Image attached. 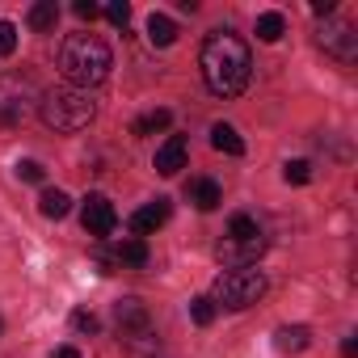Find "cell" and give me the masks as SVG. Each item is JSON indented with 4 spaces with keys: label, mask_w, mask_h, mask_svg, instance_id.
I'll return each mask as SVG.
<instances>
[{
    "label": "cell",
    "mask_w": 358,
    "mask_h": 358,
    "mask_svg": "<svg viewBox=\"0 0 358 358\" xmlns=\"http://www.w3.org/2000/svg\"><path fill=\"white\" fill-rule=\"evenodd\" d=\"M55 358H80V350H76V345H59Z\"/></svg>",
    "instance_id": "83f0119b"
},
{
    "label": "cell",
    "mask_w": 358,
    "mask_h": 358,
    "mask_svg": "<svg viewBox=\"0 0 358 358\" xmlns=\"http://www.w3.org/2000/svg\"><path fill=\"white\" fill-rule=\"evenodd\" d=\"M169 224V203L164 199H156V203H148V207H139L135 215H131V232L135 236H152L156 228H164Z\"/></svg>",
    "instance_id": "9c48e42d"
},
{
    "label": "cell",
    "mask_w": 358,
    "mask_h": 358,
    "mask_svg": "<svg viewBox=\"0 0 358 358\" xmlns=\"http://www.w3.org/2000/svg\"><path fill=\"white\" fill-rule=\"evenodd\" d=\"M199 68H203V80L215 97H241L249 89V76H253L249 43L232 30H211L203 38V51H199Z\"/></svg>",
    "instance_id": "6da1fadb"
},
{
    "label": "cell",
    "mask_w": 358,
    "mask_h": 358,
    "mask_svg": "<svg viewBox=\"0 0 358 358\" xmlns=\"http://www.w3.org/2000/svg\"><path fill=\"white\" fill-rule=\"evenodd\" d=\"M106 17H110V26L127 30V22H131V5H127V0H114V5H106Z\"/></svg>",
    "instance_id": "603a6c76"
},
{
    "label": "cell",
    "mask_w": 358,
    "mask_h": 358,
    "mask_svg": "<svg viewBox=\"0 0 358 358\" xmlns=\"http://www.w3.org/2000/svg\"><path fill=\"white\" fill-rule=\"evenodd\" d=\"M211 148L215 152H228V156H241L245 152V139H241V131L232 122H215L211 127Z\"/></svg>",
    "instance_id": "7c38bea8"
},
{
    "label": "cell",
    "mask_w": 358,
    "mask_h": 358,
    "mask_svg": "<svg viewBox=\"0 0 358 358\" xmlns=\"http://www.w3.org/2000/svg\"><path fill=\"white\" fill-rule=\"evenodd\" d=\"M0 333H5V320H0Z\"/></svg>",
    "instance_id": "f1b7e54d"
},
{
    "label": "cell",
    "mask_w": 358,
    "mask_h": 358,
    "mask_svg": "<svg viewBox=\"0 0 358 358\" xmlns=\"http://www.w3.org/2000/svg\"><path fill=\"white\" fill-rule=\"evenodd\" d=\"M72 9H76V17H85V22H93V17L101 13L97 5H89V0H76V5H72Z\"/></svg>",
    "instance_id": "484cf974"
},
{
    "label": "cell",
    "mask_w": 358,
    "mask_h": 358,
    "mask_svg": "<svg viewBox=\"0 0 358 358\" xmlns=\"http://www.w3.org/2000/svg\"><path fill=\"white\" fill-rule=\"evenodd\" d=\"M55 22H59V9H55V0H38V5L30 9V26H34L38 34L55 30Z\"/></svg>",
    "instance_id": "e0dca14e"
},
{
    "label": "cell",
    "mask_w": 358,
    "mask_h": 358,
    "mask_svg": "<svg viewBox=\"0 0 358 358\" xmlns=\"http://www.w3.org/2000/svg\"><path fill=\"white\" fill-rule=\"evenodd\" d=\"M341 354H345V358H354V354H358V337H354V333L341 341Z\"/></svg>",
    "instance_id": "4316f807"
},
{
    "label": "cell",
    "mask_w": 358,
    "mask_h": 358,
    "mask_svg": "<svg viewBox=\"0 0 358 358\" xmlns=\"http://www.w3.org/2000/svg\"><path fill=\"white\" fill-rule=\"evenodd\" d=\"M110 68H114V55H110V47L97 34H68L64 38V47H59V72L68 76L72 89L89 93L93 85H101L110 76Z\"/></svg>",
    "instance_id": "7a4b0ae2"
},
{
    "label": "cell",
    "mask_w": 358,
    "mask_h": 358,
    "mask_svg": "<svg viewBox=\"0 0 358 358\" xmlns=\"http://www.w3.org/2000/svg\"><path fill=\"white\" fill-rule=\"evenodd\" d=\"M224 241H236V245H245V241H266V232H262V224H257L253 215L236 211V215L228 220V228H224Z\"/></svg>",
    "instance_id": "30bf717a"
},
{
    "label": "cell",
    "mask_w": 358,
    "mask_h": 358,
    "mask_svg": "<svg viewBox=\"0 0 358 358\" xmlns=\"http://www.w3.org/2000/svg\"><path fill=\"white\" fill-rule=\"evenodd\" d=\"M282 177H287L291 186H308V182H312V164H308V160H291V164L282 169Z\"/></svg>",
    "instance_id": "ffe728a7"
},
{
    "label": "cell",
    "mask_w": 358,
    "mask_h": 358,
    "mask_svg": "<svg viewBox=\"0 0 358 358\" xmlns=\"http://www.w3.org/2000/svg\"><path fill=\"white\" fill-rule=\"evenodd\" d=\"M316 43H320L329 55H337L341 64H350V59L358 55V34H354V26H350V22H337V17L316 30Z\"/></svg>",
    "instance_id": "8992f818"
},
{
    "label": "cell",
    "mask_w": 358,
    "mask_h": 358,
    "mask_svg": "<svg viewBox=\"0 0 358 358\" xmlns=\"http://www.w3.org/2000/svg\"><path fill=\"white\" fill-rule=\"evenodd\" d=\"M308 341H312V329H308V324H282V329L274 333V345H278L282 354H299V350H308Z\"/></svg>",
    "instance_id": "8fae6325"
},
{
    "label": "cell",
    "mask_w": 358,
    "mask_h": 358,
    "mask_svg": "<svg viewBox=\"0 0 358 358\" xmlns=\"http://www.w3.org/2000/svg\"><path fill=\"white\" fill-rule=\"evenodd\" d=\"M80 224H85V232H89V236L106 241V236L118 228V211L110 207V199H106V194H89V199H85V207H80Z\"/></svg>",
    "instance_id": "52a82bcc"
},
{
    "label": "cell",
    "mask_w": 358,
    "mask_h": 358,
    "mask_svg": "<svg viewBox=\"0 0 358 358\" xmlns=\"http://www.w3.org/2000/svg\"><path fill=\"white\" fill-rule=\"evenodd\" d=\"M114 262H118V266H143V262H148V245H143L139 236H127V241L114 245Z\"/></svg>",
    "instance_id": "5bb4252c"
},
{
    "label": "cell",
    "mask_w": 358,
    "mask_h": 358,
    "mask_svg": "<svg viewBox=\"0 0 358 358\" xmlns=\"http://www.w3.org/2000/svg\"><path fill=\"white\" fill-rule=\"evenodd\" d=\"M38 211H43L47 220H64V215L72 211V199H68L64 190H43V199H38Z\"/></svg>",
    "instance_id": "2e32d148"
},
{
    "label": "cell",
    "mask_w": 358,
    "mask_h": 358,
    "mask_svg": "<svg viewBox=\"0 0 358 358\" xmlns=\"http://www.w3.org/2000/svg\"><path fill=\"white\" fill-rule=\"evenodd\" d=\"M266 287H270V282H266V274H262V270H253V266H245V270H228V274H220L211 303L241 312V308L257 303V299L266 295Z\"/></svg>",
    "instance_id": "277c9868"
},
{
    "label": "cell",
    "mask_w": 358,
    "mask_h": 358,
    "mask_svg": "<svg viewBox=\"0 0 358 358\" xmlns=\"http://www.w3.org/2000/svg\"><path fill=\"white\" fill-rule=\"evenodd\" d=\"M148 38H152V47H173L177 43V26L164 13H152L148 17Z\"/></svg>",
    "instance_id": "9a60e30c"
},
{
    "label": "cell",
    "mask_w": 358,
    "mask_h": 358,
    "mask_svg": "<svg viewBox=\"0 0 358 358\" xmlns=\"http://www.w3.org/2000/svg\"><path fill=\"white\" fill-rule=\"evenodd\" d=\"M186 156H190V143H186V135H169V139L156 148V173H160V177L182 173V169H186Z\"/></svg>",
    "instance_id": "ba28073f"
},
{
    "label": "cell",
    "mask_w": 358,
    "mask_h": 358,
    "mask_svg": "<svg viewBox=\"0 0 358 358\" xmlns=\"http://www.w3.org/2000/svg\"><path fill=\"white\" fill-rule=\"evenodd\" d=\"M220 182H211V177H199V182L190 186V203L199 207V211H215L220 207Z\"/></svg>",
    "instance_id": "4fadbf2b"
},
{
    "label": "cell",
    "mask_w": 358,
    "mask_h": 358,
    "mask_svg": "<svg viewBox=\"0 0 358 358\" xmlns=\"http://www.w3.org/2000/svg\"><path fill=\"white\" fill-rule=\"evenodd\" d=\"M17 177L22 182H47V169L38 160H17Z\"/></svg>",
    "instance_id": "cb8c5ba5"
},
{
    "label": "cell",
    "mask_w": 358,
    "mask_h": 358,
    "mask_svg": "<svg viewBox=\"0 0 358 358\" xmlns=\"http://www.w3.org/2000/svg\"><path fill=\"white\" fill-rule=\"evenodd\" d=\"M17 51V26L13 22H0V59H9Z\"/></svg>",
    "instance_id": "7402d4cb"
},
{
    "label": "cell",
    "mask_w": 358,
    "mask_h": 358,
    "mask_svg": "<svg viewBox=\"0 0 358 358\" xmlns=\"http://www.w3.org/2000/svg\"><path fill=\"white\" fill-rule=\"evenodd\" d=\"M38 114H43V122H47L51 131H59V135H72V131H80V127H89V122H93L97 106H93V97H89L85 89H72V85H64V89H51V93L43 97Z\"/></svg>",
    "instance_id": "3957f363"
},
{
    "label": "cell",
    "mask_w": 358,
    "mask_h": 358,
    "mask_svg": "<svg viewBox=\"0 0 358 358\" xmlns=\"http://www.w3.org/2000/svg\"><path fill=\"white\" fill-rule=\"evenodd\" d=\"M173 122V114L169 110H152V114H143V118H135V127H131V135H156V131H164Z\"/></svg>",
    "instance_id": "d6986e66"
},
{
    "label": "cell",
    "mask_w": 358,
    "mask_h": 358,
    "mask_svg": "<svg viewBox=\"0 0 358 358\" xmlns=\"http://www.w3.org/2000/svg\"><path fill=\"white\" fill-rule=\"evenodd\" d=\"M282 34H287L282 13H262V17H257V38H262V43H278Z\"/></svg>",
    "instance_id": "ac0fdd59"
},
{
    "label": "cell",
    "mask_w": 358,
    "mask_h": 358,
    "mask_svg": "<svg viewBox=\"0 0 358 358\" xmlns=\"http://www.w3.org/2000/svg\"><path fill=\"white\" fill-rule=\"evenodd\" d=\"M190 316H194V324H211V320H215V303H211V295L190 299Z\"/></svg>",
    "instance_id": "44dd1931"
},
{
    "label": "cell",
    "mask_w": 358,
    "mask_h": 358,
    "mask_svg": "<svg viewBox=\"0 0 358 358\" xmlns=\"http://www.w3.org/2000/svg\"><path fill=\"white\" fill-rule=\"evenodd\" d=\"M114 324H118V337H122L135 354H143V350L156 341L152 316H148V308H143L139 299H118V303H114Z\"/></svg>",
    "instance_id": "5b68a950"
},
{
    "label": "cell",
    "mask_w": 358,
    "mask_h": 358,
    "mask_svg": "<svg viewBox=\"0 0 358 358\" xmlns=\"http://www.w3.org/2000/svg\"><path fill=\"white\" fill-rule=\"evenodd\" d=\"M72 329L76 333H97V316L93 312H72Z\"/></svg>",
    "instance_id": "d4e9b609"
}]
</instances>
